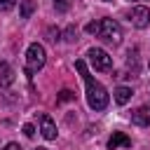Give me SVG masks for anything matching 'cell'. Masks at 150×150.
Masks as SVG:
<instances>
[{"mask_svg": "<svg viewBox=\"0 0 150 150\" xmlns=\"http://www.w3.org/2000/svg\"><path fill=\"white\" fill-rule=\"evenodd\" d=\"M5 150H21V145H19V143H7Z\"/></svg>", "mask_w": 150, "mask_h": 150, "instance_id": "cell-20", "label": "cell"}, {"mask_svg": "<svg viewBox=\"0 0 150 150\" xmlns=\"http://www.w3.org/2000/svg\"><path fill=\"white\" fill-rule=\"evenodd\" d=\"M87 56H89L91 66H94L96 70H101V73H108V70L112 68V56H108V52L101 49V47H91Z\"/></svg>", "mask_w": 150, "mask_h": 150, "instance_id": "cell-4", "label": "cell"}, {"mask_svg": "<svg viewBox=\"0 0 150 150\" xmlns=\"http://www.w3.org/2000/svg\"><path fill=\"white\" fill-rule=\"evenodd\" d=\"M96 38H101L103 42L108 45H120L122 40V26L115 21V19H98V30H96Z\"/></svg>", "mask_w": 150, "mask_h": 150, "instance_id": "cell-2", "label": "cell"}, {"mask_svg": "<svg viewBox=\"0 0 150 150\" xmlns=\"http://www.w3.org/2000/svg\"><path fill=\"white\" fill-rule=\"evenodd\" d=\"M63 38H66V42H75V26H68L66 33H63Z\"/></svg>", "mask_w": 150, "mask_h": 150, "instance_id": "cell-15", "label": "cell"}, {"mask_svg": "<svg viewBox=\"0 0 150 150\" xmlns=\"http://www.w3.org/2000/svg\"><path fill=\"white\" fill-rule=\"evenodd\" d=\"M14 82V68L7 61H0V89H7Z\"/></svg>", "mask_w": 150, "mask_h": 150, "instance_id": "cell-9", "label": "cell"}, {"mask_svg": "<svg viewBox=\"0 0 150 150\" xmlns=\"http://www.w3.org/2000/svg\"><path fill=\"white\" fill-rule=\"evenodd\" d=\"M131 96H134V91H131L129 87H117V89H115V101H117L120 105L129 103V101H131Z\"/></svg>", "mask_w": 150, "mask_h": 150, "instance_id": "cell-11", "label": "cell"}, {"mask_svg": "<svg viewBox=\"0 0 150 150\" xmlns=\"http://www.w3.org/2000/svg\"><path fill=\"white\" fill-rule=\"evenodd\" d=\"M14 2L16 0H0V12H9L14 7Z\"/></svg>", "mask_w": 150, "mask_h": 150, "instance_id": "cell-16", "label": "cell"}, {"mask_svg": "<svg viewBox=\"0 0 150 150\" xmlns=\"http://www.w3.org/2000/svg\"><path fill=\"white\" fill-rule=\"evenodd\" d=\"M33 12H35V0H21V7H19L21 19H30Z\"/></svg>", "mask_w": 150, "mask_h": 150, "instance_id": "cell-12", "label": "cell"}, {"mask_svg": "<svg viewBox=\"0 0 150 150\" xmlns=\"http://www.w3.org/2000/svg\"><path fill=\"white\" fill-rule=\"evenodd\" d=\"M131 122L138 124V127H150V108L148 105H141L131 112Z\"/></svg>", "mask_w": 150, "mask_h": 150, "instance_id": "cell-8", "label": "cell"}, {"mask_svg": "<svg viewBox=\"0 0 150 150\" xmlns=\"http://www.w3.org/2000/svg\"><path fill=\"white\" fill-rule=\"evenodd\" d=\"M40 131H42V136L47 141H54L56 138V124H54V120L49 115H40Z\"/></svg>", "mask_w": 150, "mask_h": 150, "instance_id": "cell-6", "label": "cell"}, {"mask_svg": "<svg viewBox=\"0 0 150 150\" xmlns=\"http://www.w3.org/2000/svg\"><path fill=\"white\" fill-rule=\"evenodd\" d=\"M75 68H77V73H80L82 80H84V87H87V103H89V108H91V110H105V108H108V91H105V87H103L98 80H94V77L89 75L87 63H84L82 59L75 61Z\"/></svg>", "mask_w": 150, "mask_h": 150, "instance_id": "cell-1", "label": "cell"}, {"mask_svg": "<svg viewBox=\"0 0 150 150\" xmlns=\"http://www.w3.org/2000/svg\"><path fill=\"white\" fill-rule=\"evenodd\" d=\"M73 5V0H54V9L56 12H68Z\"/></svg>", "mask_w": 150, "mask_h": 150, "instance_id": "cell-13", "label": "cell"}, {"mask_svg": "<svg viewBox=\"0 0 150 150\" xmlns=\"http://www.w3.org/2000/svg\"><path fill=\"white\" fill-rule=\"evenodd\" d=\"M23 134H26L28 138H33V136H35V127H33V124H23Z\"/></svg>", "mask_w": 150, "mask_h": 150, "instance_id": "cell-18", "label": "cell"}, {"mask_svg": "<svg viewBox=\"0 0 150 150\" xmlns=\"http://www.w3.org/2000/svg\"><path fill=\"white\" fill-rule=\"evenodd\" d=\"M89 35H96V30H98V21H91V23H87V28H84Z\"/></svg>", "mask_w": 150, "mask_h": 150, "instance_id": "cell-17", "label": "cell"}, {"mask_svg": "<svg viewBox=\"0 0 150 150\" xmlns=\"http://www.w3.org/2000/svg\"><path fill=\"white\" fill-rule=\"evenodd\" d=\"M129 21H131V26H136V28H145L148 23H150V9L148 7H131V12H129Z\"/></svg>", "mask_w": 150, "mask_h": 150, "instance_id": "cell-5", "label": "cell"}, {"mask_svg": "<svg viewBox=\"0 0 150 150\" xmlns=\"http://www.w3.org/2000/svg\"><path fill=\"white\" fill-rule=\"evenodd\" d=\"M38 150H47V148H38Z\"/></svg>", "mask_w": 150, "mask_h": 150, "instance_id": "cell-21", "label": "cell"}, {"mask_svg": "<svg viewBox=\"0 0 150 150\" xmlns=\"http://www.w3.org/2000/svg\"><path fill=\"white\" fill-rule=\"evenodd\" d=\"M47 33H49V40H52V42H56V40H59V35H61V33H59V28H56V30H54V28H49Z\"/></svg>", "mask_w": 150, "mask_h": 150, "instance_id": "cell-19", "label": "cell"}, {"mask_svg": "<svg viewBox=\"0 0 150 150\" xmlns=\"http://www.w3.org/2000/svg\"><path fill=\"white\" fill-rule=\"evenodd\" d=\"M103 2H110V0H103Z\"/></svg>", "mask_w": 150, "mask_h": 150, "instance_id": "cell-22", "label": "cell"}, {"mask_svg": "<svg viewBox=\"0 0 150 150\" xmlns=\"http://www.w3.org/2000/svg\"><path fill=\"white\" fill-rule=\"evenodd\" d=\"M127 68L131 70V75L129 77H134L136 73H138V49L134 47V49H129V54H127Z\"/></svg>", "mask_w": 150, "mask_h": 150, "instance_id": "cell-10", "label": "cell"}, {"mask_svg": "<svg viewBox=\"0 0 150 150\" xmlns=\"http://www.w3.org/2000/svg\"><path fill=\"white\" fill-rule=\"evenodd\" d=\"M131 145V138L124 134V131H115L108 141V150H117V148H129Z\"/></svg>", "mask_w": 150, "mask_h": 150, "instance_id": "cell-7", "label": "cell"}, {"mask_svg": "<svg viewBox=\"0 0 150 150\" xmlns=\"http://www.w3.org/2000/svg\"><path fill=\"white\" fill-rule=\"evenodd\" d=\"M73 98H75V94H73L70 89H63V91L59 94V98H56V101H59V103H66V101H73Z\"/></svg>", "mask_w": 150, "mask_h": 150, "instance_id": "cell-14", "label": "cell"}, {"mask_svg": "<svg viewBox=\"0 0 150 150\" xmlns=\"http://www.w3.org/2000/svg\"><path fill=\"white\" fill-rule=\"evenodd\" d=\"M45 61H47V56H45V47L38 45V42H33V45L28 47V52H26V75L33 77V75L45 66Z\"/></svg>", "mask_w": 150, "mask_h": 150, "instance_id": "cell-3", "label": "cell"}]
</instances>
